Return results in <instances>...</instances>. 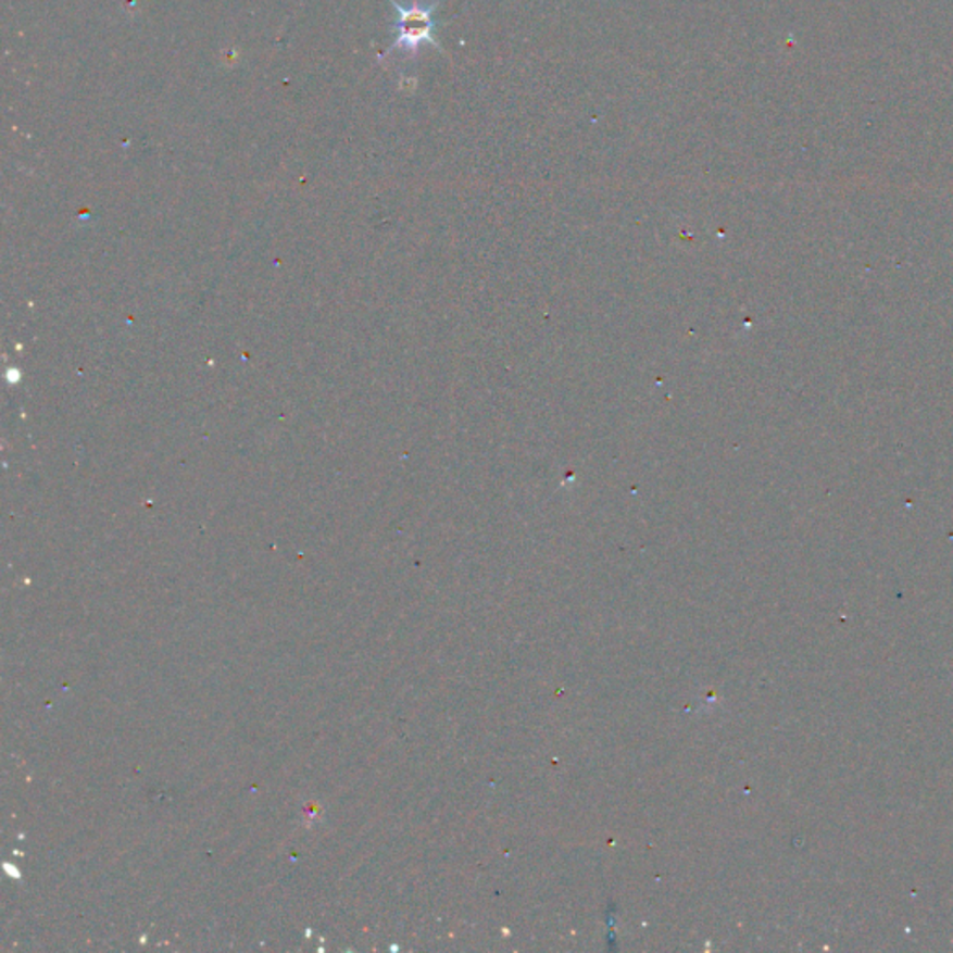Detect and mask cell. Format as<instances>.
Masks as SVG:
<instances>
[{"instance_id":"cell-1","label":"cell","mask_w":953,"mask_h":953,"mask_svg":"<svg viewBox=\"0 0 953 953\" xmlns=\"http://www.w3.org/2000/svg\"><path fill=\"white\" fill-rule=\"evenodd\" d=\"M391 4L396 7L397 12V39L393 47H402L406 51H415L422 43H430V46L440 49L441 47L435 39L436 21L432 12L438 4L432 7L402 8L397 4L396 0H391Z\"/></svg>"}]
</instances>
